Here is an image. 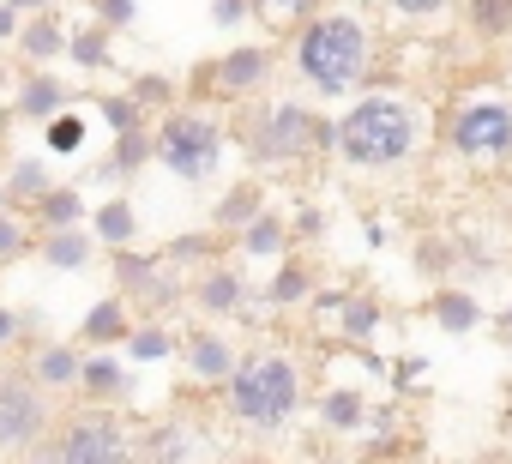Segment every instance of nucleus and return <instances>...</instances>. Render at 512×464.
I'll use <instances>...</instances> for the list:
<instances>
[{"label": "nucleus", "mask_w": 512, "mask_h": 464, "mask_svg": "<svg viewBox=\"0 0 512 464\" xmlns=\"http://www.w3.org/2000/svg\"><path fill=\"white\" fill-rule=\"evenodd\" d=\"M235 145L247 157V169H296L320 151H332V115H320L302 97H247L235 103Z\"/></svg>", "instance_id": "4"}, {"label": "nucleus", "mask_w": 512, "mask_h": 464, "mask_svg": "<svg viewBox=\"0 0 512 464\" xmlns=\"http://www.w3.org/2000/svg\"><path fill=\"white\" fill-rule=\"evenodd\" d=\"M272 73H278V43L241 37V43H229L223 55L199 61L193 79H187V91H193L199 103H211V109H235V103H247V97H260V91L272 85Z\"/></svg>", "instance_id": "7"}, {"label": "nucleus", "mask_w": 512, "mask_h": 464, "mask_svg": "<svg viewBox=\"0 0 512 464\" xmlns=\"http://www.w3.org/2000/svg\"><path fill=\"white\" fill-rule=\"evenodd\" d=\"M326 320L338 326V338H344V344L368 350V344L380 338V326H386V302H380L374 290H338V302L326 308Z\"/></svg>", "instance_id": "15"}, {"label": "nucleus", "mask_w": 512, "mask_h": 464, "mask_svg": "<svg viewBox=\"0 0 512 464\" xmlns=\"http://www.w3.org/2000/svg\"><path fill=\"white\" fill-rule=\"evenodd\" d=\"M7 205H13V199H7V181H0V211H7Z\"/></svg>", "instance_id": "49"}, {"label": "nucleus", "mask_w": 512, "mask_h": 464, "mask_svg": "<svg viewBox=\"0 0 512 464\" xmlns=\"http://www.w3.org/2000/svg\"><path fill=\"white\" fill-rule=\"evenodd\" d=\"M266 7H272V13H284V19L296 25L302 13H314V7H320V0H266Z\"/></svg>", "instance_id": "45"}, {"label": "nucleus", "mask_w": 512, "mask_h": 464, "mask_svg": "<svg viewBox=\"0 0 512 464\" xmlns=\"http://www.w3.org/2000/svg\"><path fill=\"white\" fill-rule=\"evenodd\" d=\"M506 434H512V404H506Z\"/></svg>", "instance_id": "50"}, {"label": "nucleus", "mask_w": 512, "mask_h": 464, "mask_svg": "<svg viewBox=\"0 0 512 464\" xmlns=\"http://www.w3.org/2000/svg\"><path fill=\"white\" fill-rule=\"evenodd\" d=\"M452 7H458V0H386V13L404 19V25H440Z\"/></svg>", "instance_id": "39"}, {"label": "nucleus", "mask_w": 512, "mask_h": 464, "mask_svg": "<svg viewBox=\"0 0 512 464\" xmlns=\"http://www.w3.org/2000/svg\"><path fill=\"white\" fill-rule=\"evenodd\" d=\"M290 242H296V236H290V211L260 205V211H253V217L235 229V242H229V248H235L241 260H284Z\"/></svg>", "instance_id": "17"}, {"label": "nucleus", "mask_w": 512, "mask_h": 464, "mask_svg": "<svg viewBox=\"0 0 512 464\" xmlns=\"http://www.w3.org/2000/svg\"><path fill=\"white\" fill-rule=\"evenodd\" d=\"M19 25H25V13H19V7H7V0H0V49H13Z\"/></svg>", "instance_id": "44"}, {"label": "nucleus", "mask_w": 512, "mask_h": 464, "mask_svg": "<svg viewBox=\"0 0 512 464\" xmlns=\"http://www.w3.org/2000/svg\"><path fill=\"white\" fill-rule=\"evenodd\" d=\"M25 211H31V223H37V229H61V223H85V211H91V205H85V193H79L73 181H49Z\"/></svg>", "instance_id": "28"}, {"label": "nucleus", "mask_w": 512, "mask_h": 464, "mask_svg": "<svg viewBox=\"0 0 512 464\" xmlns=\"http://www.w3.org/2000/svg\"><path fill=\"white\" fill-rule=\"evenodd\" d=\"M67 103H73V91L61 85V73H55V67H25L19 97H13V121L43 127V121H49V115H61Z\"/></svg>", "instance_id": "19"}, {"label": "nucleus", "mask_w": 512, "mask_h": 464, "mask_svg": "<svg viewBox=\"0 0 512 464\" xmlns=\"http://www.w3.org/2000/svg\"><path fill=\"white\" fill-rule=\"evenodd\" d=\"M91 115L109 127V133H127V127H145V109L133 103V91H103V97H85Z\"/></svg>", "instance_id": "36"}, {"label": "nucleus", "mask_w": 512, "mask_h": 464, "mask_svg": "<svg viewBox=\"0 0 512 464\" xmlns=\"http://www.w3.org/2000/svg\"><path fill=\"white\" fill-rule=\"evenodd\" d=\"M127 332H133L127 296H103V302H91L85 320H79V344H85V350H121Z\"/></svg>", "instance_id": "23"}, {"label": "nucleus", "mask_w": 512, "mask_h": 464, "mask_svg": "<svg viewBox=\"0 0 512 464\" xmlns=\"http://www.w3.org/2000/svg\"><path fill=\"white\" fill-rule=\"evenodd\" d=\"M410 260H416V272H422L428 284H446V278H458V242H446V236H422Z\"/></svg>", "instance_id": "35"}, {"label": "nucleus", "mask_w": 512, "mask_h": 464, "mask_svg": "<svg viewBox=\"0 0 512 464\" xmlns=\"http://www.w3.org/2000/svg\"><path fill=\"white\" fill-rule=\"evenodd\" d=\"M49 422H55V398L25 368L0 374V458H31V446L49 434Z\"/></svg>", "instance_id": "10"}, {"label": "nucleus", "mask_w": 512, "mask_h": 464, "mask_svg": "<svg viewBox=\"0 0 512 464\" xmlns=\"http://www.w3.org/2000/svg\"><path fill=\"white\" fill-rule=\"evenodd\" d=\"M133 458H145V464H187V458H199V440L187 434V422H151V428H139L133 434Z\"/></svg>", "instance_id": "24"}, {"label": "nucleus", "mask_w": 512, "mask_h": 464, "mask_svg": "<svg viewBox=\"0 0 512 464\" xmlns=\"http://www.w3.org/2000/svg\"><path fill=\"white\" fill-rule=\"evenodd\" d=\"M290 236H296V242H320V236H326V211H320V205H296V211H290Z\"/></svg>", "instance_id": "42"}, {"label": "nucleus", "mask_w": 512, "mask_h": 464, "mask_svg": "<svg viewBox=\"0 0 512 464\" xmlns=\"http://www.w3.org/2000/svg\"><path fill=\"white\" fill-rule=\"evenodd\" d=\"M121 350H127L133 362H169V356L181 350V338H175L157 314H145V320H133V332L121 338Z\"/></svg>", "instance_id": "30"}, {"label": "nucleus", "mask_w": 512, "mask_h": 464, "mask_svg": "<svg viewBox=\"0 0 512 464\" xmlns=\"http://www.w3.org/2000/svg\"><path fill=\"white\" fill-rule=\"evenodd\" d=\"M464 7V25L476 43H506L512 37V0H458Z\"/></svg>", "instance_id": "32"}, {"label": "nucleus", "mask_w": 512, "mask_h": 464, "mask_svg": "<svg viewBox=\"0 0 512 464\" xmlns=\"http://www.w3.org/2000/svg\"><path fill=\"white\" fill-rule=\"evenodd\" d=\"M187 308L199 320H241L253 308V284L235 260H205L193 278H187Z\"/></svg>", "instance_id": "11"}, {"label": "nucleus", "mask_w": 512, "mask_h": 464, "mask_svg": "<svg viewBox=\"0 0 512 464\" xmlns=\"http://www.w3.org/2000/svg\"><path fill=\"white\" fill-rule=\"evenodd\" d=\"M85 229H91L103 248H127V242H139V205L127 193H109L103 205L85 211Z\"/></svg>", "instance_id": "26"}, {"label": "nucleus", "mask_w": 512, "mask_h": 464, "mask_svg": "<svg viewBox=\"0 0 512 464\" xmlns=\"http://www.w3.org/2000/svg\"><path fill=\"white\" fill-rule=\"evenodd\" d=\"M253 7H260V0H211V25L217 31H241L253 19Z\"/></svg>", "instance_id": "41"}, {"label": "nucleus", "mask_w": 512, "mask_h": 464, "mask_svg": "<svg viewBox=\"0 0 512 464\" xmlns=\"http://www.w3.org/2000/svg\"><path fill=\"white\" fill-rule=\"evenodd\" d=\"M25 332H31V320H25L19 308H7V302H0V356H7V350H19V344H25Z\"/></svg>", "instance_id": "43"}, {"label": "nucleus", "mask_w": 512, "mask_h": 464, "mask_svg": "<svg viewBox=\"0 0 512 464\" xmlns=\"http://www.w3.org/2000/svg\"><path fill=\"white\" fill-rule=\"evenodd\" d=\"M446 151L458 163H476V169L506 163L512 157V103L506 97L452 103V115H446Z\"/></svg>", "instance_id": "8"}, {"label": "nucleus", "mask_w": 512, "mask_h": 464, "mask_svg": "<svg viewBox=\"0 0 512 464\" xmlns=\"http://www.w3.org/2000/svg\"><path fill=\"white\" fill-rule=\"evenodd\" d=\"M422 368H428V362H422V356H404V362H398V368H392V386H404V380H416V374H422Z\"/></svg>", "instance_id": "46"}, {"label": "nucleus", "mask_w": 512, "mask_h": 464, "mask_svg": "<svg viewBox=\"0 0 512 464\" xmlns=\"http://www.w3.org/2000/svg\"><path fill=\"white\" fill-rule=\"evenodd\" d=\"M223 151H229V127H223L211 109H199V103H169V109H157L151 163H163L175 181H187V187L217 181Z\"/></svg>", "instance_id": "5"}, {"label": "nucleus", "mask_w": 512, "mask_h": 464, "mask_svg": "<svg viewBox=\"0 0 512 464\" xmlns=\"http://www.w3.org/2000/svg\"><path fill=\"white\" fill-rule=\"evenodd\" d=\"M67 61L79 73H109L115 67V31L97 25V19H85L79 31H67Z\"/></svg>", "instance_id": "29"}, {"label": "nucleus", "mask_w": 512, "mask_h": 464, "mask_svg": "<svg viewBox=\"0 0 512 464\" xmlns=\"http://www.w3.org/2000/svg\"><path fill=\"white\" fill-rule=\"evenodd\" d=\"M308 404H314V416H320L326 434H362L368 428V392L362 386H326Z\"/></svg>", "instance_id": "25"}, {"label": "nucleus", "mask_w": 512, "mask_h": 464, "mask_svg": "<svg viewBox=\"0 0 512 464\" xmlns=\"http://www.w3.org/2000/svg\"><path fill=\"white\" fill-rule=\"evenodd\" d=\"M91 19H97V25H109V31H133L139 0H91Z\"/></svg>", "instance_id": "40"}, {"label": "nucleus", "mask_w": 512, "mask_h": 464, "mask_svg": "<svg viewBox=\"0 0 512 464\" xmlns=\"http://www.w3.org/2000/svg\"><path fill=\"white\" fill-rule=\"evenodd\" d=\"M49 272H85L97 260V236L85 223H61V229H37V248H31Z\"/></svg>", "instance_id": "20"}, {"label": "nucleus", "mask_w": 512, "mask_h": 464, "mask_svg": "<svg viewBox=\"0 0 512 464\" xmlns=\"http://www.w3.org/2000/svg\"><path fill=\"white\" fill-rule=\"evenodd\" d=\"M73 398H85V404H127V398H133V374H127V362H121L115 350H85Z\"/></svg>", "instance_id": "16"}, {"label": "nucleus", "mask_w": 512, "mask_h": 464, "mask_svg": "<svg viewBox=\"0 0 512 464\" xmlns=\"http://www.w3.org/2000/svg\"><path fill=\"white\" fill-rule=\"evenodd\" d=\"M181 368H187V380L193 386H223L229 380V368L241 362V344L229 338V332H217V326H199V332H187L181 338Z\"/></svg>", "instance_id": "12"}, {"label": "nucleus", "mask_w": 512, "mask_h": 464, "mask_svg": "<svg viewBox=\"0 0 512 464\" xmlns=\"http://www.w3.org/2000/svg\"><path fill=\"white\" fill-rule=\"evenodd\" d=\"M494 326H500V332H506V338H512V302H506V308H500V314H494Z\"/></svg>", "instance_id": "48"}, {"label": "nucleus", "mask_w": 512, "mask_h": 464, "mask_svg": "<svg viewBox=\"0 0 512 464\" xmlns=\"http://www.w3.org/2000/svg\"><path fill=\"white\" fill-rule=\"evenodd\" d=\"M79 362H85V344H67V338H43V344L25 350V374H31L49 398H61V392L79 386Z\"/></svg>", "instance_id": "14"}, {"label": "nucleus", "mask_w": 512, "mask_h": 464, "mask_svg": "<svg viewBox=\"0 0 512 464\" xmlns=\"http://www.w3.org/2000/svg\"><path fill=\"white\" fill-rule=\"evenodd\" d=\"M31 248H37L31 211H25V205H7V211H0V266H19Z\"/></svg>", "instance_id": "33"}, {"label": "nucleus", "mask_w": 512, "mask_h": 464, "mask_svg": "<svg viewBox=\"0 0 512 464\" xmlns=\"http://www.w3.org/2000/svg\"><path fill=\"white\" fill-rule=\"evenodd\" d=\"M103 254H109V284H115V296H127L133 314H169V308L187 302V284L169 278V260L163 254H145L139 242L103 248Z\"/></svg>", "instance_id": "9"}, {"label": "nucleus", "mask_w": 512, "mask_h": 464, "mask_svg": "<svg viewBox=\"0 0 512 464\" xmlns=\"http://www.w3.org/2000/svg\"><path fill=\"white\" fill-rule=\"evenodd\" d=\"M0 181H7V199H13V205H31V199H37V193H43L55 175H49V157H37V151H19L7 169H0Z\"/></svg>", "instance_id": "31"}, {"label": "nucleus", "mask_w": 512, "mask_h": 464, "mask_svg": "<svg viewBox=\"0 0 512 464\" xmlns=\"http://www.w3.org/2000/svg\"><path fill=\"white\" fill-rule=\"evenodd\" d=\"M151 163V121L145 127H127V133H115V151L97 163V181H109V187H127L139 169Z\"/></svg>", "instance_id": "27"}, {"label": "nucleus", "mask_w": 512, "mask_h": 464, "mask_svg": "<svg viewBox=\"0 0 512 464\" xmlns=\"http://www.w3.org/2000/svg\"><path fill=\"white\" fill-rule=\"evenodd\" d=\"M7 7H19V13H43V7H61V0H7Z\"/></svg>", "instance_id": "47"}, {"label": "nucleus", "mask_w": 512, "mask_h": 464, "mask_svg": "<svg viewBox=\"0 0 512 464\" xmlns=\"http://www.w3.org/2000/svg\"><path fill=\"white\" fill-rule=\"evenodd\" d=\"M85 133H91V121H85L73 103H67L61 115H49V121H43V145H49L55 157H79V151H85Z\"/></svg>", "instance_id": "34"}, {"label": "nucleus", "mask_w": 512, "mask_h": 464, "mask_svg": "<svg viewBox=\"0 0 512 464\" xmlns=\"http://www.w3.org/2000/svg\"><path fill=\"white\" fill-rule=\"evenodd\" d=\"M223 392V416L253 434V440H278L302 422L308 410V362L284 344H260V350H241V362L229 368V380L217 386Z\"/></svg>", "instance_id": "1"}, {"label": "nucleus", "mask_w": 512, "mask_h": 464, "mask_svg": "<svg viewBox=\"0 0 512 464\" xmlns=\"http://www.w3.org/2000/svg\"><path fill=\"white\" fill-rule=\"evenodd\" d=\"M133 458V428L115 416V404H85L31 446V464H127Z\"/></svg>", "instance_id": "6"}, {"label": "nucleus", "mask_w": 512, "mask_h": 464, "mask_svg": "<svg viewBox=\"0 0 512 464\" xmlns=\"http://www.w3.org/2000/svg\"><path fill=\"white\" fill-rule=\"evenodd\" d=\"M422 151V115L410 97L398 91H368L356 97L338 121H332V157L356 175H392L410 169V157Z\"/></svg>", "instance_id": "3"}, {"label": "nucleus", "mask_w": 512, "mask_h": 464, "mask_svg": "<svg viewBox=\"0 0 512 464\" xmlns=\"http://www.w3.org/2000/svg\"><path fill=\"white\" fill-rule=\"evenodd\" d=\"M314 290H320L314 260L284 254V260H278V272H272V284L260 290V302H266V308H278V314H290V308H308V296H314Z\"/></svg>", "instance_id": "22"}, {"label": "nucleus", "mask_w": 512, "mask_h": 464, "mask_svg": "<svg viewBox=\"0 0 512 464\" xmlns=\"http://www.w3.org/2000/svg\"><path fill=\"white\" fill-rule=\"evenodd\" d=\"M13 55H19V67H55V61H67V25H61V13L55 7L25 13V25L13 37Z\"/></svg>", "instance_id": "18"}, {"label": "nucleus", "mask_w": 512, "mask_h": 464, "mask_svg": "<svg viewBox=\"0 0 512 464\" xmlns=\"http://www.w3.org/2000/svg\"><path fill=\"white\" fill-rule=\"evenodd\" d=\"M260 205H272V187L260 181V175H241L235 187H223L217 193V205H211V236H223V242H235V229L260 211Z\"/></svg>", "instance_id": "21"}, {"label": "nucleus", "mask_w": 512, "mask_h": 464, "mask_svg": "<svg viewBox=\"0 0 512 464\" xmlns=\"http://www.w3.org/2000/svg\"><path fill=\"white\" fill-rule=\"evenodd\" d=\"M127 91H133V103H139L145 115H157V109H169V103L181 97V85H175L169 73H139V79H133Z\"/></svg>", "instance_id": "38"}, {"label": "nucleus", "mask_w": 512, "mask_h": 464, "mask_svg": "<svg viewBox=\"0 0 512 464\" xmlns=\"http://www.w3.org/2000/svg\"><path fill=\"white\" fill-rule=\"evenodd\" d=\"M217 248H229V242L205 229V236H175V242L163 248V260H169V266H205V260H217Z\"/></svg>", "instance_id": "37"}, {"label": "nucleus", "mask_w": 512, "mask_h": 464, "mask_svg": "<svg viewBox=\"0 0 512 464\" xmlns=\"http://www.w3.org/2000/svg\"><path fill=\"white\" fill-rule=\"evenodd\" d=\"M290 67L314 97H350L374 73V31L350 7H314L290 31Z\"/></svg>", "instance_id": "2"}, {"label": "nucleus", "mask_w": 512, "mask_h": 464, "mask_svg": "<svg viewBox=\"0 0 512 464\" xmlns=\"http://www.w3.org/2000/svg\"><path fill=\"white\" fill-rule=\"evenodd\" d=\"M428 320L440 326V338H476L488 326V308L476 302V290L446 278V284H428Z\"/></svg>", "instance_id": "13"}]
</instances>
